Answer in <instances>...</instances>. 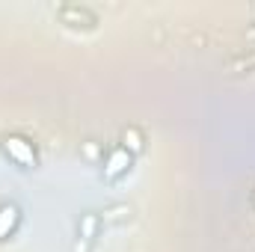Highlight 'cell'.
<instances>
[{
    "label": "cell",
    "instance_id": "1",
    "mask_svg": "<svg viewBox=\"0 0 255 252\" xmlns=\"http://www.w3.org/2000/svg\"><path fill=\"white\" fill-rule=\"evenodd\" d=\"M0 145H3V154H6L15 166H21V169H36V166H39L36 145H33L27 136H21V133H6V136L0 139Z\"/></svg>",
    "mask_w": 255,
    "mask_h": 252
},
{
    "label": "cell",
    "instance_id": "2",
    "mask_svg": "<svg viewBox=\"0 0 255 252\" xmlns=\"http://www.w3.org/2000/svg\"><path fill=\"white\" fill-rule=\"evenodd\" d=\"M130 163H133V154H130L128 148H122V145L110 148L107 157L101 160V175H104V181H116V178H122L128 169H130Z\"/></svg>",
    "mask_w": 255,
    "mask_h": 252
},
{
    "label": "cell",
    "instance_id": "3",
    "mask_svg": "<svg viewBox=\"0 0 255 252\" xmlns=\"http://www.w3.org/2000/svg\"><path fill=\"white\" fill-rule=\"evenodd\" d=\"M21 226V208L15 202H3L0 205V241H9Z\"/></svg>",
    "mask_w": 255,
    "mask_h": 252
},
{
    "label": "cell",
    "instance_id": "4",
    "mask_svg": "<svg viewBox=\"0 0 255 252\" xmlns=\"http://www.w3.org/2000/svg\"><path fill=\"white\" fill-rule=\"evenodd\" d=\"M60 18H63V24L68 27H95V15L89 12V9H83V6H63L60 9Z\"/></svg>",
    "mask_w": 255,
    "mask_h": 252
},
{
    "label": "cell",
    "instance_id": "5",
    "mask_svg": "<svg viewBox=\"0 0 255 252\" xmlns=\"http://www.w3.org/2000/svg\"><path fill=\"white\" fill-rule=\"evenodd\" d=\"M98 223H101V220H98L95 214H83V217H80V226H77V238H80V241H77L74 252H86V244H89V241L95 238V232H98Z\"/></svg>",
    "mask_w": 255,
    "mask_h": 252
},
{
    "label": "cell",
    "instance_id": "6",
    "mask_svg": "<svg viewBox=\"0 0 255 252\" xmlns=\"http://www.w3.org/2000/svg\"><path fill=\"white\" fill-rule=\"evenodd\" d=\"M122 148H128L130 154H139V151L145 148V136H142L136 127H128L125 133H122Z\"/></svg>",
    "mask_w": 255,
    "mask_h": 252
},
{
    "label": "cell",
    "instance_id": "7",
    "mask_svg": "<svg viewBox=\"0 0 255 252\" xmlns=\"http://www.w3.org/2000/svg\"><path fill=\"white\" fill-rule=\"evenodd\" d=\"M128 211L125 208H116V211H110V214H107V220H119V217H125Z\"/></svg>",
    "mask_w": 255,
    "mask_h": 252
},
{
    "label": "cell",
    "instance_id": "8",
    "mask_svg": "<svg viewBox=\"0 0 255 252\" xmlns=\"http://www.w3.org/2000/svg\"><path fill=\"white\" fill-rule=\"evenodd\" d=\"M253 205H255V190H253Z\"/></svg>",
    "mask_w": 255,
    "mask_h": 252
}]
</instances>
